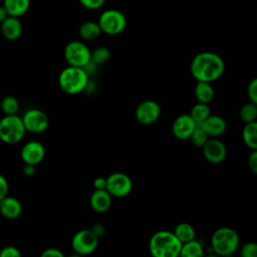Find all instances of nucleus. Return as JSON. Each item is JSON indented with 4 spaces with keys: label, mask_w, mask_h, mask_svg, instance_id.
I'll use <instances>...</instances> for the list:
<instances>
[{
    "label": "nucleus",
    "mask_w": 257,
    "mask_h": 257,
    "mask_svg": "<svg viewBox=\"0 0 257 257\" xmlns=\"http://www.w3.org/2000/svg\"><path fill=\"white\" fill-rule=\"evenodd\" d=\"M190 71L197 81L213 82L225 72L223 58L212 51H203L196 54L191 62Z\"/></svg>",
    "instance_id": "obj_1"
},
{
    "label": "nucleus",
    "mask_w": 257,
    "mask_h": 257,
    "mask_svg": "<svg viewBox=\"0 0 257 257\" xmlns=\"http://www.w3.org/2000/svg\"><path fill=\"white\" fill-rule=\"evenodd\" d=\"M182 242L174 232L161 230L154 233L149 241V251L154 257L180 256Z\"/></svg>",
    "instance_id": "obj_2"
},
{
    "label": "nucleus",
    "mask_w": 257,
    "mask_h": 257,
    "mask_svg": "<svg viewBox=\"0 0 257 257\" xmlns=\"http://www.w3.org/2000/svg\"><path fill=\"white\" fill-rule=\"evenodd\" d=\"M58 84L65 93L77 94L86 88L88 73L83 67L67 65L59 73Z\"/></svg>",
    "instance_id": "obj_3"
},
{
    "label": "nucleus",
    "mask_w": 257,
    "mask_h": 257,
    "mask_svg": "<svg viewBox=\"0 0 257 257\" xmlns=\"http://www.w3.org/2000/svg\"><path fill=\"white\" fill-rule=\"evenodd\" d=\"M240 239L238 233L230 227H220L211 237V249L220 256H229L239 249Z\"/></svg>",
    "instance_id": "obj_4"
},
{
    "label": "nucleus",
    "mask_w": 257,
    "mask_h": 257,
    "mask_svg": "<svg viewBox=\"0 0 257 257\" xmlns=\"http://www.w3.org/2000/svg\"><path fill=\"white\" fill-rule=\"evenodd\" d=\"M26 134L22 118L18 114L4 115L0 119V141L7 145L18 144Z\"/></svg>",
    "instance_id": "obj_5"
},
{
    "label": "nucleus",
    "mask_w": 257,
    "mask_h": 257,
    "mask_svg": "<svg viewBox=\"0 0 257 257\" xmlns=\"http://www.w3.org/2000/svg\"><path fill=\"white\" fill-rule=\"evenodd\" d=\"M97 23L101 33L107 35H117L126 27L125 15L117 9H106L98 17Z\"/></svg>",
    "instance_id": "obj_6"
},
{
    "label": "nucleus",
    "mask_w": 257,
    "mask_h": 257,
    "mask_svg": "<svg viewBox=\"0 0 257 257\" xmlns=\"http://www.w3.org/2000/svg\"><path fill=\"white\" fill-rule=\"evenodd\" d=\"M90 52L91 50L84 42L72 40L65 45L63 55L68 65L85 67L90 62Z\"/></svg>",
    "instance_id": "obj_7"
},
{
    "label": "nucleus",
    "mask_w": 257,
    "mask_h": 257,
    "mask_svg": "<svg viewBox=\"0 0 257 257\" xmlns=\"http://www.w3.org/2000/svg\"><path fill=\"white\" fill-rule=\"evenodd\" d=\"M98 245V236L92 229H81L77 231L71 240V247L77 255H89L93 253Z\"/></svg>",
    "instance_id": "obj_8"
},
{
    "label": "nucleus",
    "mask_w": 257,
    "mask_h": 257,
    "mask_svg": "<svg viewBox=\"0 0 257 257\" xmlns=\"http://www.w3.org/2000/svg\"><path fill=\"white\" fill-rule=\"evenodd\" d=\"M105 179H106L105 190L112 197L122 198L127 196L132 192L133 182L126 174L115 172L110 174Z\"/></svg>",
    "instance_id": "obj_9"
},
{
    "label": "nucleus",
    "mask_w": 257,
    "mask_h": 257,
    "mask_svg": "<svg viewBox=\"0 0 257 257\" xmlns=\"http://www.w3.org/2000/svg\"><path fill=\"white\" fill-rule=\"evenodd\" d=\"M21 118L26 132L32 134L43 133L49 125L47 114L38 108H30L26 110Z\"/></svg>",
    "instance_id": "obj_10"
},
{
    "label": "nucleus",
    "mask_w": 257,
    "mask_h": 257,
    "mask_svg": "<svg viewBox=\"0 0 257 257\" xmlns=\"http://www.w3.org/2000/svg\"><path fill=\"white\" fill-rule=\"evenodd\" d=\"M161 115V106L155 100H144L136 108V118L142 124H152Z\"/></svg>",
    "instance_id": "obj_11"
},
{
    "label": "nucleus",
    "mask_w": 257,
    "mask_h": 257,
    "mask_svg": "<svg viewBox=\"0 0 257 257\" xmlns=\"http://www.w3.org/2000/svg\"><path fill=\"white\" fill-rule=\"evenodd\" d=\"M203 155L207 162L211 164H220L225 161L227 156V149L223 142L216 138H209V140L202 147Z\"/></svg>",
    "instance_id": "obj_12"
},
{
    "label": "nucleus",
    "mask_w": 257,
    "mask_h": 257,
    "mask_svg": "<svg viewBox=\"0 0 257 257\" xmlns=\"http://www.w3.org/2000/svg\"><path fill=\"white\" fill-rule=\"evenodd\" d=\"M20 157L24 164L36 166L43 161L45 157V148L38 141L27 142L20 151Z\"/></svg>",
    "instance_id": "obj_13"
},
{
    "label": "nucleus",
    "mask_w": 257,
    "mask_h": 257,
    "mask_svg": "<svg viewBox=\"0 0 257 257\" xmlns=\"http://www.w3.org/2000/svg\"><path fill=\"white\" fill-rule=\"evenodd\" d=\"M197 125L198 124L190 114H180L173 122L172 132L176 139L185 141L190 139Z\"/></svg>",
    "instance_id": "obj_14"
},
{
    "label": "nucleus",
    "mask_w": 257,
    "mask_h": 257,
    "mask_svg": "<svg viewBox=\"0 0 257 257\" xmlns=\"http://www.w3.org/2000/svg\"><path fill=\"white\" fill-rule=\"evenodd\" d=\"M210 138H217L227 130V122L224 117L217 114H210L200 124Z\"/></svg>",
    "instance_id": "obj_15"
},
{
    "label": "nucleus",
    "mask_w": 257,
    "mask_h": 257,
    "mask_svg": "<svg viewBox=\"0 0 257 257\" xmlns=\"http://www.w3.org/2000/svg\"><path fill=\"white\" fill-rule=\"evenodd\" d=\"M0 30L4 38L7 40H17L22 34V23L19 17L8 15L1 23Z\"/></svg>",
    "instance_id": "obj_16"
},
{
    "label": "nucleus",
    "mask_w": 257,
    "mask_h": 257,
    "mask_svg": "<svg viewBox=\"0 0 257 257\" xmlns=\"http://www.w3.org/2000/svg\"><path fill=\"white\" fill-rule=\"evenodd\" d=\"M89 204L93 211L97 213H104L109 210L112 204V196L105 190H95L91 193Z\"/></svg>",
    "instance_id": "obj_17"
},
{
    "label": "nucleus",
    "mask_w": 257,
    "mask_h": 257,
    "mask_svg": "<svg viewBox=\"0 0 257 257\" xmlns=\"http://www.w3.org/2000/svg\"><path fill=\"white\" fill-rule=\"evenodd\" d=\"M22 213V205L20 201L14 197L6 196L0 200V215L8 220H15Z\"/></svg>",
    "instance_id": "obj_18"
},
{
    "label": "nucleus",
    "mask_w": 257,
    "mask_h": 257,
    "mask_svg": "<svg viewBox=\"0 0 257 257\" xmlns=\"http://www.w3.org/2000/svg\"><path fill=\"white\" fill-rule=\"evenodd\" d=\"M3 7L8 15L21 17L28 11L30 0H3Z\"/></svg>",
    "instance_id": "obj_19"
},
{
    "label": "nucleus",
    "mask_w": 257,
    "mask_h": 257,
    "mask_svg": "<svg viewBox=\"0 0 257 257\" xmlns=\"http://www.w3.org/2000/svg\"><path fill=\"white\" fill-rule=\"evenodd\" d=\"M78 34L83 40L90 41L96 39L101 34V30L97 22L88 20L80 24L78 28Z\"/></svg>",
    "instance_id": "obj_20"
},
{
    "label": "nucleus",
    "mask_w": 257,
    "mask_h": 257,
    "mask_svg": "<svg viewBox=\"0 0 257 257\" xmlns=\"http://www.w3.org/2000/svg\"><path fill=\"white\" fill-rule=\"evenodd\" d=\"M194 93L198 102H203L208 104L209 102L212 101L215 94L214 89L211 85V82H206V81H197Z\"/></svg>",
    "instance_id": "obj_21"
},
{
    "label": "nucleus",
    "mask_w": 257,
    "mask_h": 257,
    "mask_svg": "<svg viewBox=\"0 0 257 257\" xmlns=\"http://www.w3.org/2000/svg\"><path fill=\"white\" fill-rule=\"evenodd\" d=\"M242 139L244 144L250 150H257V122H247L242 131Z\"/></svg>",
    "instance_id": "obj_22"
},
{
    "label": "nucleus",
    "mask_w": 257,
    "mask_h": 257,
    "mask_svg": "<svg viewBox=\"0 0 257 257\" xmlns=\"http://www.w3.org/2000/svg\"><path fill=\"white\" fill-rule=\"evenodd\" d=\"M204 255L203 245L196 239L182 243L180 256L181 257H202Z\"/></svg>",
    "instance_id": "obj_23"
},
{
    "label": "nucleus",
    "mask_w": 257,
    "mask_h": 257,
    "mask_svg": "<svg viewBox=\"0 0 257 257\" xmlns=\"http://www.w3.org/2000/svg\"><path fill=\"white\" fill-rule=\"evenodd\" d=\"M173 232L182 243L193 240L196 237V231H195L194 227L191 224L186 223V222L179 223L175 227V230Z\"/></svg>",
    "instance_id": "obj_24"
},
{
    "label": "nucleus",
    "mask_w": 257,
    "mask_h": 257,
    "mask_svg": "<svg viewBox=\"0 0 257 257\" xmlns=\"http://www.w3.org/2000/svg\"><path fill=\"white\" fill-rule=\"evenodd\" d=\"M20 108L18 99L13 95H6L0 101V109L5 115L17 114Z\"/></svg>",
    "instance_id": "obj_25"
},
{
    "label": "nucleus",
    "mask_w": 257,
    "mask_h": 257,
    "mask_svg": "<svg viewBox=\"0 0 257 257\" xmlns=\"http://www.w3.org/2000/svg\"><path fill=\"white\" fill-rule=\"evenodd\" d=\"M189 114L192 116L197 124H200L206 117L211 114V108L208 103L197 102L193 105Z\"/></svg>",
    "instance_id": "obj_26"
},
{
    "label": "nucleus",
    "mask_w": 257,
    "mask_h": 257,
    "mask_svg": "<svg viewBox=\"0 0 257 257\" xmlns=\"http://www.w3.org/2000/svg\"><path fill=\"white\" fill-rule=\"evenodd\" d=\"M110 58V51L107 47L98 46L90 52V62L93 65H101Z\"/></svg>",
    "instance_id": "obj_27"
},
{
    "label": "nucleus",
    "mask_w": 257,
    "mask_h": 257,
    "mask_svg": "<svg viewBox=\"0 0 257 257\" xmlns=\"http://www.w3.org/2000/svg\"><path fill=\"white\" fill-rule=\"evenodd\" d=\"M239 116L245 123L256 121L257 118V103L249 101L245 103L239 112Z\"/></svg>",
    "instance_id": "obj_28"
},
{
    "label": "nucleus",
    "mask_w": 257,
    "mask_h": 257,
    "mask_svg": "<svg viewBox=\"0 0 257 257\" xmlns=\"http://www.w3.org/2000/svg\"><path fill=\"white\" fill-rule=\"evenodd\" d=\"M209 138L210 137L206 134V132L200 125H197L189 140L192 142L194 146L198 148H202L205 145V143L209 140Z\"/></svg>",
    "instance_id": "obj_29"
},
{
    "label": "nucleus",
    "mask_w": 257,
    "mask_h": 257,
    "mask_svg": "<svg viewBox=\"0 0 257 257\" xmlns=\"http://www.w3.org/2000/svg\"><path fill=\"white\" fill-rule=\"evenodd\" d=\"M240 255L242 257H256L257 256V244L254 242H247L240 248Z\"/></svg>",
    "instance_id": "obj_30"
},
{
    "label": "nucleus",
    "mask_w": 257,
    "mask_h": 257,
    "mask_svg": "<svg viewBox=\"0 0 257 257\" xmlns=\"http://www.w3.org/2000/svg\"><path fill=\"white\" fill-rule=\"evenodd\" d=\"M78 2L88 10H97L103 6L105 0H78Z\"/></svg>",
    "instance_id": "obj_31"
},
{
    "label": "nucleus",
    "mask_w": 257,
    "mask_h": 257,
    "mask_svg": "<svg viewBox=\"0 0 257 257\" xmlns=\"http://www.w3.org/2000/svg\"><path fill=\"white\" fill-rule=\"evenodd\" d=\"M21 252L15 246L8 245L0 250V257H20Z\"/></svg>",
    "instance_id": "obj_32"
},
{
    "label": "nucleus",
    "mask_w": 257,
    "mask_h": 257,
    "mask_svg": "<svg viewBox=\"0 0 257 257\" xmlns=\"http://www.w3.org/2000/svg\"><path fill=\"white\" fill-rule=\"evenodd\" d=\"M247 95L249 97V101L257 103V79L253 78L247 87Z\"/></svg>",
    "instance_id": "obj_33"
},
{
    "label": "nucleus",
    "mask_w": 257,
    "mask_h": 257,
    "mask_svg": "<svg viewBox=\"0 0 257 257\" xmlns=\"http://www.w3.org/2000/svg\"><path fill=\"white\" fill-rule=\"evenodd\" d=\"M248 166L249 169L256 174L257 173V150H253L248 158Z\"/></svg>",
    "instance_id": "obj_34"
},
{
    "label": "nucleus",
    "mask_w": 257,
    "mask_h": 257,
    "mask_svg": "<svg viewBox=\"0 0 257 257\" xmlns=\"http://www.w3.org/2000/svg\"><path fill=\"white\" fill-rule=\"evenodd\" d=\"M9 186L6 178L0 174V200H2L4 197L8 195Z\"/></svg>",
    "instance_id": "obj_35"
},
{
    "label": "nucleus",
    "mask_w": 257,
    "mask_h": 257,
    "mask_svg": "<svg viewBox=\"0 0 257 257\" xmlns=\"http://www.w3.org/2000/svg\"><path fill=\"white\" fill-rule=\"evenodd\" d=\"M41 257H63V253L57 248H47L41 253Z\"/></svg>",
    "instance_id": "obj_36"
},
{
    "label": "nucleus",
    "mask_w": 257,
    "mask_h": 257,
    "mask_svg": "<svg viewBox=\"0 0 257 257\" xmlns=\"http://www.w3.org/2000/svg\"><path fill=\"white\" fill-rule=\"evenodd\" d=\"M106 179L103 177H97L93 180V187L95 190H102L105 189Z\"/></svg>",
    "instance_id": "obj_37"
},
{
    "label": "nucleus",
    "mask_w": 257,
    "mask_h": 257,
    "mask_svg": "<svg viewBox=\"0 0 257 257\" xmlns=\"http://www.w3.org/2000/svg\"><path fill=\"white\" fill-rule=\"evenodd\" d=\"M35 173V166L33 165H29V164H24V167H23V174L26 176V177H31L33 176Z\"/></svg>",
    "instance_id": "obj_38"
},
{
    "label": "nucleus",
    "mask_w": 257,
    "mask_h": 257,
    "mask_svg": "<svg viewBox=\"0 0 257 257\" xmlns=\"http://www.w3.org/2000/svg\"><path fill=\"white\" fill-rule=\"evenodd\" d=\"M8 16L7 11L5 10V8L3 7V5H0V23Z\"/></svg>",
    "instance_id": "obj_39"
}]
</instances>
